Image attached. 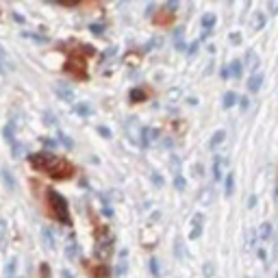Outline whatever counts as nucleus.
<instances>
[{"instance_id":"cd10ccee","label":"nucleus","mask_w":278,"mask_h":278,"mask_svg":"<svg viewBox=\"0 0 278 278\" xmlns=\"http://www.w3.org/2000/svg\"><path fill=\"white\" fill-rule=\"evenodd\" d=\"M246 61H248V63H250V65H259V59H257V55H254V50H248Z\"/></svg>"},{"instance_id":"423d86ee","label":"nucleus","mask_w":278,"mask_h":278,"mask_svg":"<svg viewBox=\"0 0 278 278\" xmlns=\"http://www.w3.org/2000/svg\"><path fill=\"white\" fill-rule=\"evenodd\" d=\"M0 178H2L4 187H7L9 191H15V189H18V183H15V176H13V172H11V169H7V167L0 169Z\"/></svg>"},{"instance_id":"dca6fc26","label":"nucleus","mask_w":278,"mask_h":278,"mask_svg":"<svg viewBox=\"0 0 278 278\" xmlns=\"http://www.w3.org/2000/svg\"><path fill=\"white\" fill-rule=\"evenodd\" d=\"M9 70H11V65L7 61V53H4V48L0 46V74H7Z\"/></svg>"},{"instance_id":"473e14b6","label":"nucleus","mask_w":278,"mask_h":278,"mask_svg":"<svg viewBox=\"0 0 278 278\" xmlns=\"http://www.w3.org/2000/svg\"><path fill=\"white\" fill-rule=\"evenodd\" d=\"M178 96H180V92H178V89H169V98H172V100H176Z\"/></svg>"},{"instance_id":"f257e3e1","label":"nucleus","mask_w":278,"mask_h":278,"mask_svg":"<svg viewBox=\"0 0 278 278\" xmlns=\"http://www.w3.org/2000/svg\"><path fill=\"white\" fill-rule=\"evenodd\" d=\"M31 163L33 167L44 169L46 174H50L53 178H67L72 174V166L61 157H55L50 152H37V155H31Z\"/></svg>"},{"instance_id":"39448f33","label":"nucleus","mask_w":278,"mask_h":278,"mask_svg":"<svg viewBox=\"0 0 278 278\" xmlns=\"http://www.w3.org/2000/svg\"><path fill=\"white\" fill-rule=\"evenodd\" d=\"M63 254L70 261H76L78 259V243H76V239L74 237H67V241H65V246H63Z\"/></svg>"},{"instance_id":"2f4dec72","label":"nucleus","mask_w":278,"mask_h":278,"mask_svg":"<svg viewBox=\"0 0 278 278\" xmlns=\"http://www.w3.org/2000/svg\"><path fill=\"white\" fill-rule=\"evenodd\" d=\"M98 133L102 135V137H111V133H109V130H107L105 126H98Z\"/></svg>"},{"instance_id":"6ab92c4d","label":"nucleus","mask_w":278,"mask_h":278,"mask_svg":"<svg viewBox=\"0 0 278 278\" xmlns=\"http://www.w3.org/2000/svg\"><path fill=\"white\" fill-rule=\"evenodd\" d=\"M224 137H226V133H224V130H218V133H213L211 144H209V146H211V148H218V146L224 141Z\"/></svg>"},{"instance_id":"bb28decb","label":"nucleus","mask_w":278,"mask_h":278,"mask_svg":"<svg viewBox=\"0 0 278 278\" xmlns=\"http://www.w3.org/2000/svg\"><path fill=\"white\" fill-rule=\"evenodd\" d=\"M268 13L270 15H276L278 13V0H270V2H268Z\"/></svg>"},{"instance_id":"ddd939ff","label":"nucleus","mask_w":278,"mask_h":278,"mask_svg":"<svg viewBox=\"0 0 278 278\" xmlns=\"http://www.w3.org/2000/svg\"><path fill=\"white\" fill-rule=\"evenodd\" d=\"M200 232H202V215H196V218H194V228H191L189 237H191V239H198V237H200Z\"/></svg>"},{"instance_id":"c756f323","label":"nucleus","mask_w":278,"mask_h":278,"mask_svg":"<svg viewBox=\"0 0 278 278\" xmlns=\"http://www.w3.org/2000/svg\"><path fill=\"white\" fill-rule=\"evenodd\" d=\"M230 44L239 46V44H241V35H239V33H232V35H230Z\"/></svg>"},{"instance_id":"c9c22d12","label":"nucleus","mask_w":278,"mask_h":278,"mask_svg":"<svg viewBox=\"0 0 278 278\" xmlns=\"http://www.w3.org/2000/svg\"><path fill=\"white\" fill-rule=\"evenodd\" d=\"M4 226H7V222H4V220H0V235H4Z\"/></svg>"},{"instance_id":"a878e982","label":"nucleus","mask_w":278,"mask_h":278,"mask_svg":"<svg viewBox=\"0 0 278 278\" xmlns=\"http://www.w3.org/2000/svg\"><path fill=\"white\" fill-rule=\"evenodd\" d=\"M44 122H46L48 126H55V124H56V117H55L50 111H44Z\"/></svg>"},{"instance_id":"4c0bfd02","label":"nucleus","mask_w":278,"mask_h":278,"mask_svg":"<svg viewBox=\"0 0 278 278\" xmlns=\"http://www.w3.org/2000/svg\"><path fill=\"white\" fill-rule=\"evenodd\" d=\"M15 270V261H11V263L7 265V272H13Z\"/></svg>"},{"instance_id":"a211bd4d","label":"nucleus","mask_w":278,"mask_h":278,"mask_svg":"<svg viewBox=\"0 0 278 278\" xmlns=\"http://www.w3.org/2000/svg\"><path fill=\"white\" fill-rule=\"evenodd\" d=\"M222 163H224V159H215V163H213V176L215 180H222Z\"/></svg>"},{"instance_id":"2eb2a0df","label":"nucleus","mask_w":278,"mask_h":278,"mask_svg":"<svg viewBox=\"0 0 278 278\" xmlns=\"http://www.w3.org/2000/svg\"><path fill=\"white\" fill-rule=\"evenodd\" d=\"M74 113H78V115H92L94 109L87 102H78V105H74Z\"/></svg>"},{"instance_id":"393cba45","label":"nucleus","mask_w":278,"mask_h":278,"mask_svg":"<svg viewBox=\"0 0 278 278\" xmlns=\"http://www.w3.org/2000/svg\"><path fill=\"white\" fill-rule=\"evenodd\" d=\"M202 274L207 276V278H211V276H213V263H211V261H207V263L202 265Z\"/></svg>"},{"instance_id":"72a5a7b5","label":"nucleus","mask_w":278,"mask_h":278,"mask_svg":"<svg viewBox=\"0 0 278 278\" xmlns=\"http://www.w3.org/2000/svg\"><path fill=\"white\" fill-rule=\"evenodd\" d=\"M198 46H200V42H194V44H191V46H189V55H194L196 50H198Z\"/></svg>"},{"instance_id":"9d476101","label":"nucleus","mask_w":278,"mask_h":278,"mask_svg":"<svg viewBox=\"0 0 278 278\" xmlns=\"http://www.w3.org/2000/svg\"><path fill=\"white\" fill-rule=\"evenodd\" d=\"M42 241H44V246H46L48 250H55V237H53V230L46 228V226L42 228Z\"/></svg>"},{"instance_id":"7ed1b4c3","label":"nucleus","mask_w":278,"mask_h":278,"mask_svg":"<svg viewBox=\"0 0 278 278\" xmlns=\"http://www.w3.org/2000/svg\"><path fill=\"white\" fill-rule=\"evenodd\" d=\"M94 252L100 261H107L113 254V237L107 228H100L98 235H96V246H94Z\"/></svg>"},{"instance_id":"4468645a","label":"nucleus","mask_w":278,"mask_h":278,"mask_svg":"<svg viewBox=\"0 0 278 278\" xmlns=\"http://www.w3.org/2000/svg\"><path fill=\"white\" fill-rule=\"evenodd\" d=\"M211 200H213V189L211 187H207V189H202L200 194H198V202L200 204H211Z\"/></svg>"},{"instance_id":"f704fd0d","label":"nucleus","mask_w":278,"mask_h":278,"mask_svg":"<svg viewBox=\"0 0 278 278\" xmlns=\"http://www.w3.org/2000/svg\"><path fill=\"white\" fill-rule=\"evenodd\" d=\"M61 278H74V274H72L70 270H63V272H61Z\"/></svg>"},{"instance_id":"412c9836","label":"nucleus","mask_w":278,"mask_h":278,"mask_svg":"<svg viewBox=\"0 0 278 278\" xmlns=\"http://www.w3.org/2000/svg\"><path fill=\"white\" fill-rule=\"evenodd\" d=\"M174 254H176V259L178 261H183L185 259V248H183V241H180V239H176V246H174Z\"/></svg>"},{"instance_id":"f3484780","label":"nucleus","mask_w":278,"mask_h":278,"mask_svg":"<svg viewBox=\"0 0 278 278\" xmlns=\"http://www.w3.org/2000/svg\"><path fill=\"white\" fill-rule=\"evenodd\" d=\"M235 102H237V94L228 92L224 96V100H222V107H224V109H230V107H235Z\"/></svg>"},{"instance_id":"5701e85b","label":"nucleus","mask_w":278,"mask_h":278,"mask_svg":"<svg viewBox=\"0 0 278 278\" xmlns=\"http://www.w3.org/2000/svg\"><path fill=\"white\" fill-rule=\"evenodd\" d=\"M270 237H272V224H263L261 226V239L268 241Z\"/></svg>"},{"instance_id":"aec40b11","label":"nucleus","mask_w":278,"mask_h":278,"mask_svg":"<svg viewBox=\"0 0 278 278\" xmlns=\"http://www.w3.org/2000/svg\"><path fill=\"white\" fill-rule=\"evenodd\" d=\"M200 24H202V28H211L213 24H215V15L213 13H207V15H202V20H200Z\"/></svg>"},{"instance_id":"f03ea898","label":"nucleus","mask_w":278,"mask_h":278,"mask_svg":"<svg viewBox=\"0 0 278 278\" xmlns=\"http://www.w3.org/2000/svg\"><path fill=\"white\" fill-rule=\"evenodd\" d=\"M48 202H50V209H53V215L56 220H59L61 224H65V226H70V211H67V202H65V198L59 194V191H55V189H48Z\"/></svg>"},{"instance_id":"1a4fd4ad","label":"nucleus","mask_w":278,"mask_h":278,"mask_svg":"<svg viewBox=\"0 0 278 278\" xmlns=\"http://www.w3.org/2000/svg\"><path fill=\"white\" fill-rule=\"evenodd\" d=\"M222 76H235V78H239L241 76V61H232V63L222 72Z\"/></svg>"},{"instance_id":"e433bc0d","label":"nucleus","mask_w":278,"mask_h":278,"mask_svg":"<svg viewBox=\"0 0 278 278\" xmlns=\"http://www.w3.org/2000/svg\"><path fill=\"white\" fill-rule=\"evenodd\" d=\"M44 144H46V146H55V141L50 139V137H44Z\"/></svg>"},{"instance_id":"b1692460","label":"nucleus","mask_w":278,"mask_h":278,"mask_svg":"<svg viewBox=\"0 0 278 278\" xmlns=\"http://www.w3.org/2000/svg\"><path fill=\"white\" fill-rule=\"evenodd\" d=\"M169 167H172V172L178 176V172H180V161H178V157H169Z\"/></svg>"},{"instance_id":"0eeeda50","label":"nucleus","mask_w":278,"mask_h":278,"mask_svg":"<svg viewBox=\"0 0 278 278\" xmlns=\"http://www.w3.org/2000/svg\"><path fill=\"white\" fill-rule=\"evenodd\" d=\"M126 250H122L120 252V259H117V263H115V268H113V276H124L126 274V268H128V261H126Z\"/></svg>"},{"instance_id":"c85d7f7f","label":"nucleus","mask_w":278,"mask_h":278,"mask_svg":"<svg viewBox=\"0 0 278 278\" xmlns=\"http://www.w3.org/2000/svg\"><path fill=\"white\" fill-rule=\"evenodd\" d=\"M174 187H176L178 191H180V189H185V178L180 176V174H178V176H174Z\"/></svg>"},{"instance_id":"f8f14e48","label":"nucleus","mask_w":278,"mask_h":278,"mask_svg":"<svg viewBox=\"0 0 278 278\" xmlns=\"http://www.w3.org/2000/svg\"><path fill=\"white\" fill-rule=\"evenodd\" d=\"M159 137V130L157 128H152V126H148V128H144L141 130V139H144V144H152Z\"/></svg>"},{"instance_id":"9b49d317","label":"nucleus","mask_w":278,"mask_h":278,"mask_svg":"<svg viewBox=\"0 0 278 278\" xmlns=\"http://www.w3.org/2000/svg\"><path fill=\"white\" fill-rule=\"evenodd\" d=\"M265 22H268V18H265L263 13H254L252 20H250V28L252 31H261V28L265 26Z\"/></svg>"},{"instance_id":"7c9ffc66","label":"nucleus","mask_w":278,"mask_h":278,"mask_svg":"<svg viewBox=\"0 0 278 278\" xmlns=\"http://www.w3.org/2000/svg\"><path fill=\"white\" fill-rule=\"evenodd\" d=\"M59 139L63 141V146H67V148H72V146H74V144H72V139L67 137V135H59Z\"/></svg>"},{"instance_id":"20e7f679","label":"nucleus","mask_w":278,"mask_h":278,"mask_svg":"<svg viewBox=\"0 0 278 278\" xmlns=\"http://www.w3.org/2000/svg\"><path fill=\"white\" fill-rule=\"evenodd\" d=\"M55 94L63 102H74V89L67 83H55Z\"/></svg>"},{"instance_id":"6e6552de","label":"nucleus","mask_w":278,"mask_h":278,"mask_svg":"<svg viewBox=\"0 0 278 278\" xmlns=\"http://www.w3.org/2000/svg\"><path fill=\"white\" fill-rule=\"evenodd\" d=\"M261 85H263V74H261V72H254V74L248 78V89H250V92H259Z\"/></svg>"},{"instance_id":"58836bf2","label":"nucleus","mask_w":278,"mask_h":278,"mask_svg":"<svg viewBox=\"0 0 278 278\" xmlns=\"http://www.w3.org/2000/svg\"><path fill=\"white\" fill-rule=\"evenodd\" d=\"M276 278H278V274H276Z\"/></svg>"},{"instance_id":"4be33fe9","label":"nucleus","mask_w":278,"mask_h":278,"mask_svg":"<svg viewBox=\"0 0 278 278\" xmlns=\"http://www.w3.org/2000/svg\"><path fill=\"white\" fill-rule=\"evenodd\" d=\"M232 187H235V174H228V176H226V191H224V194L226 196H230L232 194Z\"/></svg>"}]
</instances>
